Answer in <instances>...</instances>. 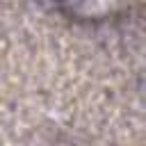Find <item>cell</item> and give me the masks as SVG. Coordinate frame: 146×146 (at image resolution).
Listing matches in <instances>:
<instances>
[{"label":"cell","mask_w":146,"mask_h":146,"mask_svg":"<svg viewBox=\"0 0 146 146\" xmlns=\"http://www.w3.org/2000/svg\"><path fill=\"white\" fill-rule=\"evenodd\" d=\"M71 16L82 21H103L107 16L119 14L128 0H59Z\"/></svg>","instance_id":"obj_1"}]
</instances>
